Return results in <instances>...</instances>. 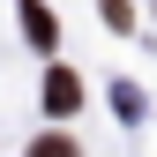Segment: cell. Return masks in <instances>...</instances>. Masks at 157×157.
I'll list each match as a JSON object with an SVG mask.
<instances>
[{
	"instance_id": "cell-1",
	"label": "cell",
	"mask_w": 157,
	"mask_h": 157,
	"mask_svg": "<svg viewBox=\"0 0 157 157\" xmlns=\"http://www.w3.org/2000/svg\"><path fill=\"white\" fill-rule=\"evenodd\" d=\"M75 97H82V82H75L67 67H52V75H45V105H52V112H75Z\"/></svg>"
},
{
	"instance_id": "cell-2",
	"label": "cell",
	"mask_w": 157,
	"mask_h": 157,
	"mask_svg": "<svg viewBox=\"0 0 157 157\" xmlns=\"http://www.w3.org/2000/svg\"><path fill=\"white\" fill-rule=\"evenodd\" d=\"M23 30L37 37V45H52V37H60V30H52V15H45V8H37V0H30V8H23Z\"/></svg>"
},
{
	"instance_id": "cell-3",
	"label": "cell",
	"mask_w": 157,
	"mask_h": 157,
	"mask_svg": "<svg viewBox=\"0 0 157 157\" xmlns=\"http://www.w3.org/2000/svg\"><path fill=\"white\" fill-rule=\"evenodd\" d=\"M30 157H75V142H67V135H37Z\"/></svg>"
}]
</instances>
